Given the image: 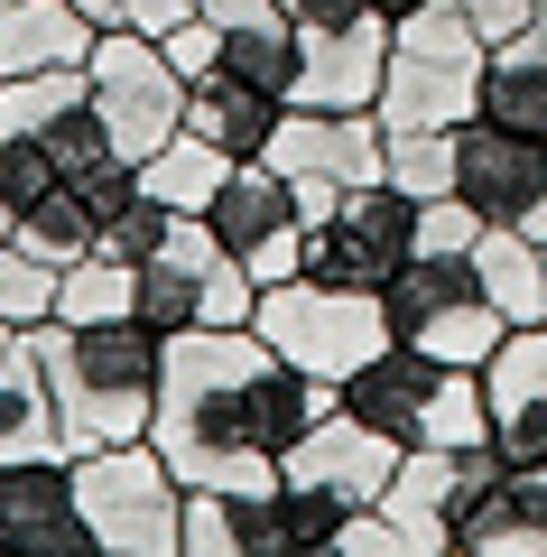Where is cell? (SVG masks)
I'll list each match as a JSON object with an SVG mask.
<instances>
[{"label":"cell","instance_id":"35","mask_svg":"<svg viewBox=\"0 0 547 557\" xmlns=\"http://www.w3.org/2000/svg\"><path fill=\"white\" fill-rule=\"evenodd\" d=\"M10 223H20V214H10V196H0V242H10Z\"/></svg>","mask_w":547,"mask_h":557},{"label":"cell","instance_id":"4","mask_svg":"<svg viewBox=\"0 0 547 557\" xmlns=\"http://www.w3.org/2000/svg\"><path fill=\"white\" fill-rule=\"evenodd\" d=\"M483 65L492 38L455 10V0H427L409 20H390V65H381V131H455V121L483 112Z\"/></svg>","mask_w":547,"mask_h":557},{"label":"cell","instance_id":"17","mask_svg":"<svg viewBox=\"0 0 547 557\" xmlns=\"http://www.w3.org/2000/svg\"><path fill=\"white\" fill-rule=\"evenodd\" d=\"M399 456H409V446H390V437H381V428H362V418H352V409H334V418H315L307 437L288 446V465H278V474L315 483V493L352 502V511H372V502L390 493Z\"/></svg>","mask_w":547,"mask_h":557},{"label":"cell","instance_id":"1","mask_svg":"<svg viewBox=\"0 0 547 557\" xmlns=\"http://www.w3.org/2000/svg\"><path fill=\"white\" fill-rule=\"evenodd\" d=\"M334 409H344V381H315L297 362H278L251 325H196V335H167L149 446L176 465V483L251 493Z\"/></svg>","mask_w":547,"mask_h":557},{"label":"cell","instance_id":"28","mask_svg":"<svg viewBox=\"0 0 547 557\" xmlns=\"http://www.w3.org/2000/svg\"><path fill=\"white\" fill-rule=\"evenodd\" d=\"M381 177H390L399 196H418V205L455 196V131H390V149H381Z\"/></svg>","mask_w":547,"mask_h":557},{"label":"cell","instance_id":"32","mask_svg":"<svg viewBox=\"0 0 547 557\" xmlns=\"http://www.w3.org/2000/svg\"><path fill=\"white\" fill-rule=\"evenodd\" d=\"M214 20H288V0H204Z\"/></svg>","mask_w":547,"mask_h":557},{"label":"cell","instance_id":"7","mask_svg":"<svg viewBox=\"0 0 547 557\" xmlns=\"http://www.w3.org/2000/svg\"><path fill=\"white\" fill-rule=\"evenodd\" d=\"M381 307H390L399 344H418V354H436V362H473V372H483V362L501 354V335H510V317L492 307L473 251H418L409 270L381 288Z\"/></svg>","mask_w":547,"mask_h":557},{"label":"cell","instance_id":"5","mask_svg":"<svg viewBox=\"0 0 547 557\" xmlns=\"http://www.w3.org/2000/svg\"><path fill=\"white\" fill-rule=\"evenodd\" d=\"M251 335L270 344L278 362H297V372L344 381V372H362V362L390 344V307H381V288H344V278L288 270V278H270L251 298Z\"/></svg>","mask_w":547,"mask_h":557},{"label":"cell","instance_id":"23","mask_svg":"<svg viewBox=\"0 0 547 557\" xmlns=\"http://www.w3.org/2000/svg\"><path fill=\"white\" fill-rule=\"evenodd\" d=\"M473 270H483L492 307H501L510 325L547 317V242H529L520 223H483V233H473Z\"/></svg>","mask_w":547,"mask_h":557},{"label":"cell","instance_id":"19","mask_svg":"<svg viewBox=\"0 0 547 557\" xmlns=\"http://www.w3.org/2000/svg\"><path fill=\"white\" fill-rule=\"evenodd\" d=\"M455 557H547V465H501L455 520Z\"/></svg>","mask_w":547,"mask_h":557},{"label":"cell","instance_id":"34","mask_svg":"<svg viewBox=\"0 0 547 557\" xmlns=\"http://www.w3.org/2000/svg\"><path fill=\"white\" fill-rule=\"evenodd\" d=\"M529 242H547V196H538V214H529Z\"/></svg>","mask_w":547,"mask_h":557},{"label":"cell","instance_id":"3","mask_svg":"<svg viewBox=\"0 0 547 557\" xmlns=\"http://www.w3.org/2000/svg\"><path fill=\"white\" fill-rule=\"evenodd\" d=\"M344 409L362 428H381L390 446H483L492 437V399L473 362H436L418 344H381L362 372H344Z\"/></svg>","mask_w":547,"mask_h":557},{"label":"cell","instance_id":"6","mask_svg":"<svg viewBox=\"0 0 547 557\" xmlns=\"http://www.w3.org/2000/svg\"><path fill=\"white\" fill-rule=\"evenodd\" d=\"M65 465H75V502H84V530H94V557H176V539H186V483H176V465L149 437L84 446Z\"/></svg>","mask_w":547,"mask_h":557},{"label":"cell","instance_id":"27","mask_svg":"<svg viewBox=\"0 0 547 557\" xmlns=\"http://www.w3.org/2000/svg\"><path fill=\"white\" fill-rule=\"evenodd\" d=\"M57 317H65V325H94V317H139V270H130V260H112V251L65 260V278H57Z\"/></svg>","mask_w":547,"mask_h":557},{"label":"cell","instance_id":"18","mask_svg":"<svg viewBox=\"0 0 547 557\" xmlns=\"http://www.w3.org/2000/svg\"><path fill=\"white\" fill-rule=\"evenodd\" d=\"M483 399L501 465H547V317L501 335V354L483 362Z\"/></svg>","mask_w":547,"mask_h":557},{"label":"cell","instance_id":"22","mask_svg":"<svg viewBox=\"0 0 547 557\" xmlns=\"http://www.w3.org/2000/svg\"><path fill=\"white\" fill-rule=\"evenodd\" d=\"M84 47H94L84 0H0V84L47 75V65H84Z\"/></svg>","mask_w":547,"mask_h":557},{"label":"cell","instance_id":"31","mask_svg":"<svg viewBox=\"0 0 547 557\" xmlns=\"http://www.w3.org/2000/svg\"><path fill=\"white\" fill-rule=\"evenodd\" d=\"M455 10H464V20H473V28H483V38H492V47H501V38H520V28H529V20H538L547 0H455Z\"/></svg>","mask_w":547,"mask_h":557},{"label":"cell","instance_id":"24","mask_svg":"<svg viewBox=\"0 0 547 557\" xmlns=\"http://www.w3.org/2000/svg\"><path fill=\"white\" fill-rule=\"evenodd\" d=\"M10 242H28L38 260H57V270H65V260H84V251L102 242V196H94L84 177H57L38 205H20Z\"/></svg>","mask_w":547,"mask_h":557},{"label":"cell","instance_id":"26","mask_svg":"<svg viewBox=\"0 0 547 557\" xmlns=\"http://www.w3.org/2000/svg\"><path fill=\"white\" fill-rule=\"evenodd\" d=\"M223 177H233V159H223L214 139H196V131H176L167 149H149V159H139V186H149L158 205H176V214H204Z\"/></svg>","mask_w":547,"mask_h":557},{"label":"cell","instance_id":"2","mask_svg":"<svg viewBox=\"0 0 547 557\" xmlns=\"http://www.w3.org/2000/svg\"><path fill=\"white\" fill-rule=\"evenodd\" d=\"M38 362H47V391H57V446L65 456L149 437L158 372H167V335L158 325H139V317H94V325L47 317Z\"/></svg>","mask_w":547,"mask_h":557},{"label":"cell","instance_id":"29","mask_svg":"<svg viewBox=\"0 0 547 557\" xmlns=\"http://www.w3.org/2000/svg\"><path fill=\"white\" fill-rule=\"evenodd\" d=\"M57 260H38L28 242H0V325H47L57 317Z\"/></svg>","mask_w":547,"mask_h":557},{"label":"cell","instance_id":"8","mask_svg":"<svg viewBox=\"0 0 547 557\" xmlns=\"http://www.w3.org/2000/svg\"><path fill=\"white\" fill-rule=\"evenodd\" d=\"M260 278L223 251V233L204 214H176V233L139 260V325L158 335H196V325H251Z\"/></svg>","mask_w":547,"mask_h":557},{"label":"cell","instance_id":"13","mask_svg":"<svg viewBox=\"0 0 547 557\" xmlns=\"http://www.w3.org/2000/svg\"><path fill=\"white\" fill-rule=\"evenodd\" d=\"M501 474V446H409L390 474V493L372 502L381 520L399 530V548L409 557H455V520L483 502V483Z\"/></svg>","mask_w":547,"mask_h":557},{"label":"cell","instance_id":"33","mask_svg":"<svg viewBox=\"0 0 547 557\" xmlns=\"http://www.w3.org/2000/svg\"><path fill=\"white\" fill-rule=\"evenodd\" d=\"M372 10H390V20H409V10H427V0H372Z\"/></svg>","mask_w":547,"mask_h":557},{"label":"cell","instance_id":"16","mask_svg":"<svg viewBox=\"0 0 547 557\" xmlns=\"http://www.w3.org/2000/svg\"><path fill=\"white\" fill-rule=\"evenodd\" d=\"M455 196L483 223H520L529 233V214H538V196H547V139L501 131V121H483V112L455 121Z\"/></svg>","mask_w":547,"mask_h":557},{"label":"cell","instance_id":"9","mask_svg":"<svg viewBox=\"0 0 547 557\" xmlns=\"http://www.w3.org/2000/svg\"><path fill=\"white\" fill-rule=\"evenodd\" d=\"M84 94H94L102 131H112V149L130 168L186 131V75H176L167 47L139 38V28H94V47H84Z\"/></svg>","mask_w":547,"mask_h":557},{"label":"cell","instance_id":"25","mask_svg":"<svg viewBox=\"0 0 547 557\" xmlns=\"http://www.w3.org/2000/svg\"><path fill=\"white\" fill-rule=\"evenodd\" d=\"M483 121L547 139V47L529 38V28L492 47V65H483Z\"/></svg>","mask_w":547,"mask_h":557},{"label":"cell","instance_id":"12","mask_svg":"<svg viewBox=\"0 0 547 557\" xmlns=\"http://www.w3.org/2000/svg\"><path fill=\"white\" fill-rule=\"evenodd\" d=\"M381 149H390V131H381V112H334V102H288L270 131V149L260 159L278 168V177L297 186V214H325L344 186L381 177Z\"/></svg>","mask_w":547,"mask_h":557},{"label":"cell","instance_id":"10","mask_svg":"<svg viewBox=\"0 0 547 557\" xmlns=\"http://www.w3.org/2000/svg\"><path fill=\"white\" fill-rule=\"evenodd\" d=\"M288 38H297V102H334V112L381 102L390 10H372V0H288Z\"/></svg>","mask_w":547,"mask_h":557},{"label":"cell","instance_id":"30","mask_svg":"<svg viewBox=\"0 0 547 557\" xmlns=\"http://www.w3.org/2000/svg\"><path fill=\"white\" fill-rule=\"evenodd\" d=\"M167 233H176V205H158L149 186H130V196L102 214V242H94V251H112V260H130V270H139V260H149Z\"/></svg>","mask_w":547,"mask_h":557},{"label":"cell","instance_id":"11","mask_svg":"<svg viewBox=\"0 0 547 557\" xmlns=\"http://www.w3.org/2000/svg\"><path fill=\"white\" fill-rule=\"evenodd\" d=\"M418 260V196H399L390 177H362L307 223V270L344 278V288H390Z\"/></svg>","mask_w":547,"mask_h":557},{"label":"cell","instance_id":"20","mask_svg":"<svg viewBox=\"0 0 547 557\" xmlns=\"http://www.w3.org/2000/svg\"><path fill=\"white\" fill-rule=\"evenodd\" d=\"M0 456H65L57 391H47V362H38V325H0Z\"/></svg>","mask_w":547,"mask_h":557},{"label":"cell","instance_id":"21","mask_svg":"<svg viewBox=\"0 0 547 557\" xmlns=\"http://www.w3.org/2000/svg\"><path fill=\"white\" fill-rule=\"evenodd\" d=\"M278 112H288V102L260 94V84H241L233 65H214V75L186 84V131L214 139L223 159H260V149H270V131H278Z\"/></svg>","mask_w":547,"mask_h":557},{"label":"cell","instance_id":"15","mask_svg":"<svg viewBox=\"0 0 547 557\" xmlns=\"http://www.w3.org/2000/svg\"><path fill=\"white\" fill-rule=\"evenodd\" d=\"M0 557H94L65 456H0Z\"/></svg>","mask_w":547,"mask_h":557},{"label":"cell","instance_id":"14","mask_svg":"<svg viewBox=\"0 0 547 557\" xmlns=\"http://www.w3.org/2000/svg\"><path fill=\"white\" fill-rule=\"evenodd\" d=\"M204 223L223 233V251H233L260 288L288 278V270H307V214H297V186L278 177L270 159H233V177L214 186Z\"/></svg>","mask_w":547,"mask_h":557}]
</instances>
